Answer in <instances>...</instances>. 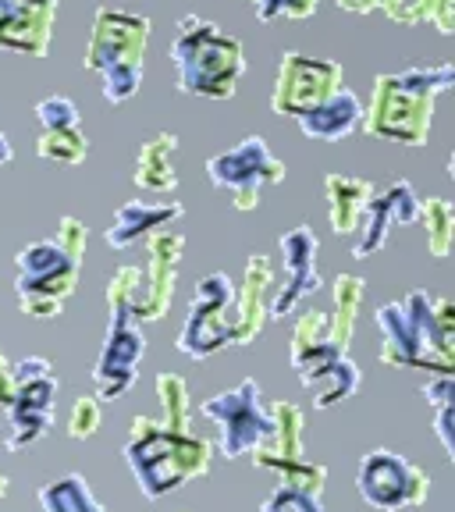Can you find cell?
Instances as JSON below:
<instances>
[{"mask_svg":"<svg viewBox=\"0 0 455 512\" xmlns=\"http://www.w3.org/2000/svg\"><path fill=\"white\" fill-rule=\"evenodd\" d=\"M381 328V363L395 370H455V306L452 299H434L427 292H409L402 303H384L377 310Z\"/></svg>","mask_w":455,"mask_h":512,"instance_id":"cell-1","label":"cell"},{"mask_svg":"<svg viewBox=\"0 0 455 512\" xmlns=\"http://www.w3.org/2000/svg\"><path fill=\"white\" fill-rule=\"evenodd\" d=\"M452 64H431V68H409V72L377 75L370 111H363V132L388 143L424 146L431 136L434 100L438 93L452 89Z\"/></svg>","mask_w":455,"mask_h":512,"instance_id":"cell-2","label":"cell"},{"mask_svg":"<svg viewBox=\"0 0 455 512\" xmlns=\"http://www.w3.org/2000/svg\"><path fill=\"white\" fill-rule=\"evenodd\" d=\"M125 459L143 498L160 502L210 470L214 445L192 431H164L150 416H136L128 431Z\"/></svg>","mask_w":455,"mask_h":512,"instance_id":"cell-3","label":"cell"},{"mask_svg":"<svg viewBox=\"0 0 455 512\" xmlns=\"http://www.w3.org/2000/svg\"><path fill=\"white\" fill-rule=\"evenodd\" d=\"M171 61H175L182 93L203 96V100H228V96H235L242 72H246L242 43L200 15H185L178 22Z\"/></svg>","mask_w":455,"mask_h":512,"instance_id":"cell-4","label":"cell"},{"mask_svg":"<svg viewBox=\"0 0 455 512\" xmlns=\"http://www.w3.org/2000/svg\"><path fill=\"white\" fill-rule=\"evenodd\" d=\"M288 360L299 374L303 388L313 395V409H331L352 399L360 388V367L349 360V352L331 338V317L324 310L299 313L292 328Z\"/></svg>","mask_w":455,"mask_h":512,"instance_id":"cell-5","label":"cell"},{"mask_svg":"<svg viewBox=\"0 0 455 512\" xmlns=\"http://www.w3.org/2000/svg\"><path fill=\"white\" fill-rule=\"evenodd\" d=\"M146 253H150V264L143 267H118L114 278L107 281V296L125 299L128 313L136 324H150L160 320L171 310V299H175V281H178V264L185 256V235L171 232V228H160V232L146 235Z\"/></svg>","mask_w":455,"mask_h":512,"instance_id":"cell-6","label":"cell"},{"mask_svg":"<svg viewBox=\"0 0 455 512\" xmlns=\"http://www.w3.org/2000/svg\"><path fill=\"white\" fill-rule=\"evenodd\" d=\"M18 278H15V299L25 317L50 320L61 317L68 299L75 296L79 285L82 260L64 253L57 239H36L15 256Z\"/></svg>","mask_w":455,"mask_h":512,"instance_id":"cell-7","label":"cell"},{"mask_svg":"<svg viewBox=\"0 0 455 512\" xmlns=\"http://www.w3.org/2000/svg\"><path fill=\"white\" fill-rule=\"evenodd\" d=\"M11 392L8 402V438L4 448L8 452H25V448L40 445L54 427V402L61 392L54 367L47 356H25V360L11 363Z\"/></svg>","mask_w":455,"mask_h":512,"instance_id":"cell-8","label":"cell"},{"mask_svg":"<svg viewBox=\"0 0 455 512\" xmlns=\"http://www.w3.org/2000/svg\"><path fill=\"white\" fill-rule=\"evenodd\" d=\"M271 420L274 431L264 445H256L249 456H253V466L260 470H274L281 477L285 488L306 491V495H324V484H328V466L324 463H310L303 456V427L306 416L296 402H274Z\"/></svg>","mask_w":455,"mask_h":512,"instance_id":"cell-9","label":"cell"},{"mask_svg":"<svg viewBox=\"0 0 455 512\" xmlns=\"http://www.w3.org/2000/svg\"><path fill=\"white\" fill-rule=\"evenodd\" d=\"M200 413L217 424V445H221L224 459L249 456L274 431L271 409L264 406V392H260L256 377H242L235 388L200 402Z\"/></svg>","mask_w":455,"mask_h":512,"instance_id":"cell-10","label":"cell"},{"mask_svg":"<svg viewBox=\"0 0 455 512\" xmlns=\"http://www.w3.org/2000/svg\"><path fill=\"white\" fill-rule=\"evenodd\" d=\"M232 310H235V285L228 274L214 271L196 281L189 313L178 331V352L189 360H210L221 349L232 345Z\"/></svg>","mask_w":455,"mask_h":512,"instance_id":"cell-11","label":"cell"},{"mask_svg":"<svg viewBox=\"0 0 455 512\" xmlns=\"http://www.w3.org/2000/svg\"><path fill=\"white\" fill-rule=\"evenodd\" d=\"M207 175L217 189L232 192L235 210L249 214V210L260 207L264 192L274 189V185L285 182V164L267 150V143L260 136L242 139L232 150L217 153V157L207 160Z\"/></svg>","mask_w":455,"mask_h":512,"instance_id":"cell-12","label":"cell"},{"mask_svg":"<svg viewBox=\"0 0 455 512\" xmlns=\"http://www.w3.org/2000/svg\"><path fill=\"white\" fill-rule=\"evenodd\" d=\"M356 491L377 512H402L424 505L431 495V477L392 448H374L356 466Z\"/></svg>","mask_w":455,"mask_h":512,"instance_id":"cell-13","label":"cell"},{"mask_svg":"<svg viewBox=\"0 0 455 512\" xmlns=\"http://www.w3.org/2000/svg\"><path fill=\"white\" fill-rule=\"evenodd\" d=\"M107 313L111 320H107V335L93 367V388L100 402L121 399L139 381V360L146 356V338L128 313L125 299L107 296Z\"/></svg>","mask_w":455,"mask_h":512,"instance_id":"cell-14","label":"cell"},{"mask_svg":"<svg viewBox=\"0 0 455 512\" xmlns=\"http://www.w3.org/2000/svg\"><path fill=\"white\" fill-rule=\"evenodd\" d=\"M345 86L342 64L328 61V57H306L288 50L281 54L278 79L271 89V111L281 118H303L313 107H320L328 96H335Z\"/></svg>","mask_w":455,"mask_h":512,"instance_id":"cell-15","label":"cell"},{"mask_svg":"<svg viewBox=\"0 0 455 512\" xmlns=\"http://www.w3.org/2000/svg\"><path fill=\"white\" fill-rule=\"evenodd\" d=\"M146 43H150V18L132 11L100 8L93 18V36L86 47V72H104L114 64H143Z\"/></svg>","mask_w":455,"mask_h":512,"instance_id":"cell-16","label":"cell"},{"mask_svg":"<svg viewBox=\"0 0 455 512\" xmlns=\"http://www.w3.org/2000/svg\"><path fill=\"white\" fill-rule=\"evenodd\" d=\"M278 249H281V264H285V285H278V292L271 299V320H281L285 313H292L303 299H310L320 288V274H317L320 242L313 235V228L299 224V228L285 232Z\"/></svg>","mask_w":455,"mask_h":512,"instance_id":"cell-17","label":"cell"},{"mask_svg":"<svg viewBox=\"0 0 455 512\" xmlns=\"http://www.w3.org/2000/svg\"><path fill=\"white\" fill-rule=\"evenodd\" d=\"M278 292L274 281L271 256L253 253L246 260V278L235 288V310H232V345H249L271 320V299Z\"/></svg>","mask_w":455,"mask_h":512,"instance_id":"cell-18","label":"cell"},{"mask_svg":"<svg viewBox=\"0 0 455 512\" xmlns=\"http://www.w3.org/2000/svg\"><path fill=\"white\" fill-rule=\"evenodd\" d=\"M413 221H420V196H416L413 185L399 178V182H392L381 196H374L367 203L360 221V239L352 246V256H360V260L374 256L377 249H384L395 224H413Z\"/></svg>","mask_w":455,"mask_h":512,"instance_id":"cell-19","label":"cell"},{"mask_svg":"<svg viewBox=\"0 0 455 512\" xmlns=\"http://www.w3.org/2000/svg\"><path fill=\"white\" fill-rule=\"evenodd\" d=\"M57 0H0V47L43 57L54 36Z\"/></svg>","mask_w":455,"mask_h":512,"instance_id":"cell-20","label":"cell"},{"mask_svg":"<svg viewBox=\"0 0 455 512\" xmlns=\"http://www.w3.org/2000/svg\"><path fill=\"white\" fill-rule=\"evenodd\" d=\"M182 214H185V207L178 200H168V203L132 200L114 214V224L107 228L104 239L111 249H128V246H136V242H143L146 235L175 224Z\"/></svg>","mask_w":455,"mask_h":512,"instance_id":"cell-21","label":"cell"},{"mask_svg":"<svg viewBox=\"0 0 455 512\" xmlns=\"http://www.w3.org/2000/svg\"><path fill=\"white\" fill-rule=\"evenodd\" d=\"M363 111L367 107L360 104V96L342 86L335 96H328L324 104L313 107L310 114H303L296 121L303 128V136L313 139V143H338V139L352 136L363 125Z\"/></svg>","mask_w":455,"mask_h":512,"instance_id":"cell-22","label":"cell"},{"mask_svg":"<svg viewBox=\"0 0 455 512\" xmlns=\"http://www.w3.org/2000/svg\"><path fill=\"white\" fill-rule=\"evenodd\" d=\"M324 192H328V217L335 235H356L360 232L363 210L374 200V185L367 178L352 175H328L324 178Z\"/></svg>","mask_w":455,"mask_h":512,"instance_id":"cell-23","label":"cell"},{"mask_svg":"<svg viewBox=\"0 0 455 512\" xmlns=\"http://www.w3.org/2000/svg\"><path fill=\"white\" fill-rule=\"evenodd\" d=\"M175 153H178V136L175 132H157L150 143L139 146L136 160V175L132 182L143 192H175L178 189V168H175Z\"/></svg>","mask_w":455,"mask_h":512,"instance_id":"cell-24","label":"cell"},{"mask_svg":"<svg viewBox=\"0 0 455 512\" xmlns=\"http://www.w3.org/2000/svg\"><path fill=\"white\" fill-rule=\"evenodd\" d=\"M363 296H367V281L360 274H338L331 285V299H335V313L331 317V338L342 349H349L352 335H356V317H360Z\"/></svg>","mask_w":455,"mask_h":512,"instance_id":"cell-25","label":"cell"},{"mask_svg":"<svg viewBox=\"0 0 455 512\" xmlns=\"http://www.w3.org/2000/svg\"><path fill=\"white\" fill-rule=\"evenodd\" d=\"M40 505L43 512H107L89 491L86 477H79V473H64L57 480H47L40 488Z\"/></svg>","mask_w":455,"mask_h":512,"instance_id":"cell-26","label":"cell"},{"mask_svg":"<svg viewBox=\"0 0 455 512\" xmlns=\"http://www.w3.org/2000/svg\"><path fill=\"white\" fill-rule=\"evenodd\" d=\"M153 388H157L160 409H164V416H160L157 424L164 427V431H189V424H192V395H189V384H185V377L164 370V374H157Z\"/></svg>","mask_w":455,"mask_h":512,"instance_id":"cell-27","label":"cell"},{"mask_svg":"<svg viewBox=\"0 0 455 512\" xmlns=\"http://www.w3.org/2000/svg\"><path fill=\"white\" fill-rule=\"evenodd\" d=\"M420 221L427 224V249L431 256L445 260L452 253V242H455V210L448 200L441 196H431L427 203H420Z\"/></svg>","mask_w":455,"mask_h":512,"instance_id":"cell-28","label":"cell"},{"mask_svg":"<svg viewBox=\"0 0 455 512\" xmlns=\"http://www.w3.org/2000/svg\"><path fill=\"white\" fill-rule=\"evenodd\" d=\"M36 153L43 160H57V164H82L89 153V139L82 128H61V132H43Z\"/></svg>","mask_w":455,"mask_h":512,"instance_id":"cell-29","label":"cell"},{"mask_svg":"<svg viewBox=\"0 0 455 512\" xmlns=\"http://www.w3.org/2000/svg\"><path fill=\"white\" fill-rule=\"evenodd\" d=\"M143 86V64H114L100 72V89L107 104H125Z\"/></svg>","mask_w":455,"mask_h":512,"instance_id":"cell-30","label":"cell"},{"mask_svg":"<svg viewBox=\"0 0 455 512\" xmlns=\"http://www.w3.org/2000/svg\"><path fill=\"white\" fill-rule=\"evenodd\" d=\"M36 118H40L43 132H61V128H79L82 114L68 96H47L36 104Z\"/></svg>","mask_w":455,"mask_h":512,"instance_id":"cell-31","label":"cell"},{"mask_svg":"<svg viewBox=\"0 0 455 512\" xmlns=\"http://www.w3.org/2000/svg\"><path fill=\"white\" fill-rule=\"evenodd\" d=\"M100 420H104L100 399H96V395H79V399L72 402V413H68V434H72L75 441L93 438V434L100 431Z\"/></svg>","mask_w":455,"mask_h":512,"instance_id":"cell-32","label":"cell"},{"mask_svg":"<svg viewBox=\"0 0 455 512\" xmlns=\"http://www.w3.org/2000/svg\"><path fill=\"white\" fill-rule=\"evenodd\" d=\"M260 512H328V509L320 505L317 495H306V491H296V488H285V484H278V488L264 498Z\"/></svg>","mask_w":455,"mask_h":512,"instance_id":"cell-33","label":"cell"},{"mask_svg":"<svg viewBox=\"0 0 455 512\" xmlns=\"http://www.w3.org/2000/svg\"><path fill=\"white\" fill-rule=\"evenodd\" d=\"M377 8L399 25H420V22H431L434 0H381Z\"/></svg>","mask_w":455,"mask_h":512,"instance_id":"cell-34","label":"cell"},{"mask_svg":"<svg viewBox=\"0 0 455 512\" xmlns=\"http://www.w3.org/2000/svg\"><path fill=\"white\" fill-rule=\"evenodd\" d=\"M86 239H89V228L79 221V217H61L57 221V246L64 249V253L72 256H86Z\"/></svg>","mask_w":455,"mask_h":512,"instance_id":"cell-35","label":"cell"},{"mask_svg":"<svg viewBox=\"0 0 455 512\" xmlns=\"http://www.w3.org/2000/svg\"><path fill=\"white\" fill-rule=\"evenodd\" d=\"M424 399L431 402L434 409L455 406V381H452V374H431V377H427Z\"/></svg>","mask_w":455,"mask_h":512,"instance_id":"cell-36","label":"cell"},{"mask_svg":"<svg viewBox=\"0 0 455 512\" xmlns=\"http://www.w3.org/2000/svg\"><path fill=\"white\" fill-rule=\"evenodd\" d=\"M452 420H455V406H441V409H438V420H434V431H438V438H441V448H445V456H448V459H455Z\"/></svg>","mask_w":455,"mask_h":512,"instance_id":"cell-37","label":"cell"},{"mask_svg":"<svg viewBox=\"0 0 455 512\" xmlns=\"http://www.w3.org/2000/svg\"><path fill=\"white\" fill-rule=\"evenodd\" d=\"M431 22L441 36H452L455 32V0H434L431 8Z\"/></svg>","mask_w":455,"mask_h":512,"instance_id":"cell-38","label":"cell"},{"mask_svg":"<svg viewBox=\"0 0 455 512\" xmlns=\"http://www.w3.org/2000/svg\"><path fill=\"white\" fill-rule=\"evenodd\" d=\"M11 392H15V384H11V363H8V356H4V349H0V413L8 409Z\"/></svg>","mask_w":455,"mask_h":512,"instance_id":"cell-39","label":"cell"},{"mask_svg":"<svg viewBox=\"0 0 455 512\" xmlns=\"http://www.w3.org/2000/svg\"><path fill=\"white\" fill-rule=\"evenodd\" d=\"M320 0H281V15L285 18H310Z\"/></svg>","mask_w":455,"mask_h":512,"instance_id":"cell-40","label":"cell"},{"mask_svg":"<svg viewBox=\"0 0 455 512\" xmlns=\"http://www.w3.org/2000/svg\"><path fill=\"white\" fill-rule=\"evenodd\" d=\"M377 4L381 0H338V8L352 11V15H370V11H377Z\"/></svg>","mask_w":455,"mask_h":512,"instance_id":"cell-41","label":"cell"},{"mask_svg":"<svg viewBox=\"0 0 455 512\" xmlns=\"http://www.w3.org/2000/svg\"><path fill=\"white\" fill-rule=\"evenodd\" d=\"M11 157H15V150H11L8 136H4V128H0V168H4V164H11Z\"/></svg>","mask_w":455,"mask_h":512,"instance_id":"cell-42","label":"cell"},{"mask_svg":"<svg viewBox=\"0 0 455 512\" xmlns=\"http://www.w3.org/2000/svg\"><path fill=\"white\" fill-rule=\"evenodd\" d=\"M8 488H11V480H8V477H4V473H0V498L8 495Z\"/></svg>","mask_w":455,"mask_h":512,"instance_id":"cell-43","label":"cell"},{"mask_svg":"<svg viewBox=\"0 0 455 512\" xmlns=\"http://www.w3.org/2000/svg\"><path fill=\"white\" fill-rule=\"evenodd\" d=\"M249 4H253V0H249Z\"/></svg>","mask_w":455,"mask_h":512,"instance_id":"cell-44","label":"cell"}]
</instances>
